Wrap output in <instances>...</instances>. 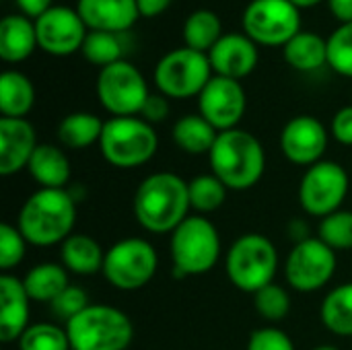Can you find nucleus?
<instances>
[{
	"label": "nucleus",
	"instance_id": "nucleus-40",
	"mask_svg": "<svg viewBox=\"0 0 352 350\" xmlns=\"http://www.w3.org/2000/svg\"><path fill=\"white\" fill-rule=\"evenodd\" d=\"M169 116V99L163 93H151L140 109V118L148 124H159Z\"/></svg>",
	"mask_w": 352,
	"mask_h": 350
},
{
	"label": "nucleus",
	"instance_id": "nucleus-14",
	"mask_svg": "<svg viewBox=\"0 0 352 350\" xmlns=\"http://www.w3.org/2000/svg\"><path fill=\"white\" fill-rule=\"evenodd\" d=\"M37 45L52 56H70L82 50L89 33L76 8L54 4L39 19H35Z\"/></svg>",
	"mask_w": 352,
	"mask_h": 350
},
{
	"label": "nucleus",
	"instance_id": "nucleus-11",
	"mask_svg": "<svg viewBox=\"0 0 352 350\" xmlns=\"http://www.w3.org/2000/svg\"><path fill=\"white\" fill-rule=\"evenodd\" d=\"M95 91L99 103L111 118L140 116V109L151 95L144 74L128 60L101 68Z\"/></svg>",
	"mask_w": 352,
	"mask_h": 350
},
{
	"label": "nucleus",
	"instance_id": "nucleus-44",
	"mask_svg": "<svg viewBox=\"0 0 352 350\" xmlns=\"http://www.w3.org/2000/svg\"><path fill=\"white\" fill-rule=\"evenodd\" d=\"M328 6L340 23H352V0H328Z\"/></svg>",
	"mask_w": 352,
	"mask_h": 350
},
{
	"label": "nucleus",
	"instance_id": "nucleus-26",
	"mask_svg": "<svg viewBox=\"0 0 352 350\" xmlns=\"http://www.w3.org/2000/svg\"><path fill=\"white\" fill-rule=\"evenodd\" d=\"M35 105V87L19 70L0 74V113L2 118H27Z\"/></svg>",
	"mask_w": 352,
	"mask_h": 350
},
{
	"label": "nucleus",
	"instance_id": "nucleus-32",
	"mask_svg": "<svg viewBox=\"0 0 352 350\" xmlns=\"http://www.w3.org/2000/svg\"><path fill=\"white\" fill-rule=\"evenodd\" d=\"M82 56L89 64L105 68L111 66L120 60H124V47L120 41L118 33H107V31H89L82 43Z\"/></svg>",
	"mask_w": 352,
	"mask_h": 350
},
{
	"label": "nucleus",
	"instance_id": "nucleus-46",
	"mask_svg": "<svg viewBox=\"0 0 352 350\" xmlns=\"http://www.w3.org/2000/svg\"><path fill=\"white\" fill-rule=\"evenodd\" d=\"M314 350H340V349H336V347H330V344H322V347H318V349H314Z\"/></svg>",
	"mask_w": 352,
	"mask_h": 350
},
{
	"label": "nucleus",
	"instance_id": "nucleus-37",
	"mask_svg": "<svg viewBox=\"0 0 352 350\" xmlns=\"http://www.w3.org/2000/svg\"><path fill=\"white\" fill-rule=\"evenodd\" d=\"M27 243L29 241L23 237L16 225H8V223L0 225V270L2 272H10L23 262L27 254Z\"/></svg>",
	"mask_w": 352,
	"mask_h": 350
},
{
	"label": "nucleus",
	"instance_id": "nucleus-45",
	"mask_svg": "<svg viewBox=\"0 0 352 350\" xmlns=\"http://www.w3.org/2000/svg\"><path fill=\"white\" fill-rule=\"evenodd\" d=\"M293 4H297L299 8H307V6H314V4H318V2H322V0H291Z\"/></svg>",
	"mask_w": 352,
	"mask_h": 350
},
{
	"label": "nucleus",
	"instance_id": "nucleus-6",
	"mask_svg": "<svg viewBox=\"0 0 352 350\" xmlns=\"http://www.w3.org/2000/svg\"><path fill=\"white\" fill-rule=\"evenodd\" d=\"M171 262L182 276H200L214 268L221 258L219 229L202 215L188 217L169 241Z\"/></svg>",
	"mask_w": 352,
	"mask_h": 350
},
{
	"label": "nucleus",
	"instance_id": "nucleus-5",
	"mask_svg": "<svg viewBox=\"0 0 352 350\" xmlns=\"http://www.w3.org/2000/svg\"><path fill=\"white\" fill-rule=\"evenodd\" d=\"M103 159L118 169H132L148 163L157 149L159 136L155 126L144 122L140 116L109 118L99 138Z\"/></svg>",
	"mask_w": 352,
	"mask_h": 350
},
{
	"label": "nucleus",
	"instance_id": "nucleus-34",
	"mask_svg": "<svg viewBox=\"0 0 352 350\" xmlns=\"http://www.w3.org/2000/svg\"><path fill=\"white\" fill-rule=\"evenodd\" d=\"M318 237L334 252L352 250V210H336L322 219Z\"/></svg>",
	"mask_w": 352,
	"mask_h": 350
},
{
	"label": "nucleus",
	"instance_id": "nucleus-33",
	"mask_svg": "<svg viewBox=\"0 0 352 350\" xmlns=\"http://www.w3.org/2000/svg\"><path fill=\"white\" fill-rule=\"evenodd\" d=\"M16 342L19 350H72L66 328L47 322L31 324Z\"/></svg>",
	"mask_w": 352,
	"mask_h": 350
},
{
	"label": "nucleus",
	"instance_id": "nucleus-36",
	"mask_svg": "<svg viewBox=\"0 0 352 350\" xmlns=\"http://www.w3.org/2000/svg\"><path fill=\"white\" fill-rule=\"evenodd\" d=\"M254 307L258 311V316L270 324H276L280 320H285L291 311V297L287 293V289H283L280 285H268L264 289H260L258 293H254Z\"/></svg>",
	"mask_w": 352,
	"mask_h": 350
},
{
	"label": "nucleus",
	"instance_id": "nucleus-3",
	"mask_svg": "<svg viewBox=\"0 0 352 350\" xmlns=\"http://www.w3.org/2000/svg\"><path fill=\"white\" fill-rule=\"evenodd\" d=\"M212 175L229 190L243 192L254 188L266 169V153L262 142L248 130L233 128L219 132L212 151L208 153Z\"/></svg>",
	"mask_w": 352,
	"mask_h": 350
},
{
	"label": "nucleus",
	"instance_id": "nucleus-29",
	"mask_svg": "<svg viewBox=\"0 0 352 350\" xmlns=\"http://www.w3.org/2000/svg\"><path fill=\"white\" fill-rule=\"evenodd\" d=\"M320 318L332 334L352 338V283L332 289L324 297Z\"/></svg>",
	"mask_w": 352,
	"mask_h": 350
},
{
	"label": "nucleus",
	"instance_id": "nucleus-9",
	"mask_svg": "<svg viewBox=\"0 0 352 350\" xmlns=\"http://www.w3.org/2000/svg\"><path fill=\"white\" fill-rule=\"evenodd\" d=\"M159 268V256L153 243L142 237H126L105 250V281L120 291H138L146 287Z\"/></svg>",
	"mask_w": 352,
	"mask_h": 350
},
{
	"label": "nucleus",
	"instance_id": "nucleus-10",
	"mask_svg": "<svg viewBox=\"0 0 352 350\" xmlns=\"http://www.w3.org/2000/svg\"><path fill=\"white\" fill-rule=\"evenodd\" d=\"M241 27L258 45L285 47L301 31V8L291 0H252L243 8Z\"/></svg>",
	"mask_w": 352,
	"mask_h": 350
},
{
	"label": "nucleus",
	"instance_id": "nucleus-13",
	"mask_svg": "<svg viewBox=\"0 0 352 350\" xmlns=\"http://www.w3.org/2000/svg\"><path fill=\"white\" fill-rule=\"evenodd\" d=\"M336 252L320 237L297 241L285 262V278L299 293L324 289L336 274Z\"/></svg>",
	"mask_w": 352,
	"mask_h": 350
},
{
	"label": "nucleus",
	"instance_id": "nucleus-17",
	"mask_svg": "<svg viewBox=\"0 0 352 350\" xmlns=\"http://www.w3.org/2000/svg\"><path fill=\"white\" fill-rule=\"evenodd\" d=\"M258 43L245 33H225L208 52L212 72L219 76L241 80L258 66Z\"/></svg>",
	"mask_w": 352,
	"mask_h": 350
},
{
	"label": "nucleus",
	"instance_id": "nucleus-22",
	"mask_svg": "<svg viewBox=\"0 0 352 350\" xmlns=\"http://www.w3.org/2000/svg\"><path fill=\"white\" fill-rule=\"evenodd\" d=\"M105 252L101 243L87 233H72L60 243V264L74 274L91 276L103 270Z\"/></svg>",
	"mask_w": 352,
	"mask_h": 350
},
{
	"label": "nucleus",
	"instance_id": "nucleus-27",
	"mask_svg": "<svg viewBox=\"0 0 352 350\" xmlns=\"http://www.w3.org/2000/svg\"><path fill=\"white\" fill-rule=\"evenodd\" d=\"M105 122L91 111H74L60 120L58 140L64 149L82 151L99 142Z\"/></svg>",
	"mask_w": 352,
	"mask_h": 350
},
{
	"label": "nucleus",
	"instance_id": "nucleus-19",
	"mask_svg": "<svg viewBox=\"0 0 352 350\" xmlns=\"http://www.w3.org/2000/svg\"><path fill=\"white\" fill-rule=\"evenodd\" d=\"M31 297L25 291L23 278L10 272L0 274V340L4 344L16 342L29 324Z\"/></svg>",
	"mask_w": 352,
	"mask_h": 350
},
{
	"label": "nucleus",
	"instance_id": "nucleus-31",
	"mask_svg": "<svg viewBox=\"0 0 352 350\" xmlns=\"http://www.w3.org/2000/svg\"><path fill=\"white\" fill-rule=\"evenodd\" d=\"M229 188L212 173L196 175L188 182V194H190V206L196 215H208L219 210L227 200Z\"/></svg>",
	"mask_w": 352,
	"mask_h": 350
},
{
	"label": "nucleus",
	"instance_id": "nucleus-43",
	"mask_svg": "<svg viewBox=\"0 0 352 350\" xmlns=\"http://www.w3.org/2000/svg\"><path fill=\"white\" fill-rule=\"evenodd\" d=\"M173 0H136V6H138V12L140 17L144 19H155L159 14H163L169 6H171Z\"/></svg>",
	"mask_w": 352,
	"mask_h": 350
},
{
	"label": "nucleus",
	"instance_id": "nucleus-7",
	"mask_svg": "<svg viewBox=\"0 0 352 350\" xmlns=\"http://www.w3.org/2000/svg\"><path fill=\"white\" fill-rule=\"evenodd\" d=\"M225 270L229 281L239 291L254 295L274 283L278 252L268 237L260 233H245L237 237L227 252Z\"/></svg>",
	"mask_w": 352,
	"mask_h": 350
},
{
	"label": "nucleus",
	"instance_id": "nucleus-42",
	"mask_svg": "<svg viewBox=\"0 0 352 350\" xmlns=\"http://www.w3.org/2000/svg\"><path fill=\"white\" fill-rule=\"evenodd\" d=\"M16 2V6L21 8V12L25 14V17H29V19H39L45 10H50L54 4H52V0H14Z\"/></svg>",
	"mask_w": 352,
	"mask_h": 350
},
{
	"label": "nucleus",
	"instance_id": "nucleus-4",
	"mask_svg": "<svg viewBox=\"0 0 352 350\" xmlns=\"http://www.w3.org/2000/svg\"><path fill=\"white\" fill-rule=\"evenodd\" d=\"M64 328L72 350H126L134 338L130 318L111 305H89Z\"/></svg>",
	"mask_w": 352,
	"mask_h": 350
},
{
	"label": "nucleus",
	"instance_id": "nucleus-25",
	"mask_svg": "<svg viewBox=\"0 0 352 350\" xmlns=\"http://www.w3.org/2000/svg\"><path fill=\"white\" fill-rule=\"evenodd\" d=\"M173 142L188 155H208L217 142L219 130L200 113H188L173 124Z\"/></svg>",
	"mask_w": 352,
	"mask_h": 350
},
{
	"label": "nucleus",
	"instance_id": "nucleus-15",
	"mask_svg": "<svg viewBox=\"0 0 352 350\" xmlns=\"http://www.w3.org/2000/svg\"><path fill=\"white\" fill-rule=\"evenodd\" d=\"M198 113L219 132L237 128L248 109V97L241 80L214 74L198 95Z\"/></svg>",
	"mask_w": 352,
	"mask_h": 350
},
{
	"label": "nucleus",
	"instance_id": "nucleus-1",
	"mask_svg": "<svg viewBox=\"0 0 352 350\" xmlns=\"http://www.w3.org/2000/svg\"><path fill=\"white\" fill-rule=\"evenodd\" d=\"M132 210L144 231L171 235L192 210L188 182L171 171H159L144 177L134 192Z\"/></svg>",
	"mask_w": 352,
	"mask_h": 350
},
{
	"label": "nucleus",
	"instance_id": "nucleus-8",
	"mask_svg": "<svg viewBox=\"0 0 352 350\" xmlns=\"http://www.w3.org/2000/svg\"><path fill=\"white\" fill-rule=\"evenodd\" d=\"M153 76L167 99H192L202 93L214 72L208 54L184 45L161 56Z\"/></svg>",
	"mask_w": 352,
	"mask_h": 350
},
{
	"label": "nucleus",
	"instance_id": "nucleus-20",
	"mask_svg": "<svg viewBox=\"0 0 352 350\" xmlns=\"http://www.w3.org/2000/svg\"><path fill=\"white\" fill-rule=\"evenodd\" d=\"M89 31L124 33L140 17L136 0H76L74 6Z\"/></svg>",
	"mask_w": 352,
	"mask_h": 350
},
{
	"label": "nucleus",
	"instance_id": "nucleus-12",
	"mask_svg": "<svg viewBox=\"0 0 352 350\" xmlns=\"http://www.w3.org/2000/svg\"><path fill=\"white\" fill-rule=\"evenodd\" d=\"M349 173L336 161H320L301 177L299 184V204L301 208L311 215L326 219L328 215L340 210L346 194H349Z\"/></svg>",
	"mask_w": 352,
	"mask_h": 350
},
{
	"label": "nucleus",
	"instance_id": "nucleus-39",
	"mask_svg": "<svg viewBox=\"0 0 352 350\" xmlns=\"http://www.w3.org/2000/svg\"><path fill=\"white\" fill-rule=\"evenodd\" d=\"M245 350H295V344L287 332L274 326H268V328H260L252 332Z\"/></svg>",
	"mask_w": 352,
	"mask_h": 350
},
{
	"label": "nucleus",
	"instance_id": "nucleus-2",
	"mask_svg": "<svg viewBox=\"0 0 352 350\" xmlns=\"http://www.w3.org/2000/svg\"><path fill=\"white\" fill-rule=\"evenodd\" d=\"M76 223V202L66 190L39 188L21 206L16 227L23 237L37 245L50 248L64 243Z\"/></svg>",
	"mask_w": 352,
	"mask_h": 350
},
{
	"label": "nucleus",
	"instance_id": "nucleus-35",
	"mask_svg": "<svg viewBox=\"0 0 352 350\" xmlns=\"http://www.w3.org/2000/svg\"><path fill=\"white\" fill-rule=\"evenodd\" d=\"M328 66L352 78V23H340L328 37Z\"/></svg>",
	"mask_w": 352,
	"mask_h": 350
},
{
	"label": "nucleus",
	"instance_id": "nucleus-24",
	"mask_svg": "<svg viewBox=\"0 0 352 350\" xmlns=\"http://www.w3.org/2000/svg\"><path fill=\"white\" fill-rule=\"evenodd\" d=\"M287 64L299 72H314L328 64V39L314 31H299L285 47Z\"/></svg>",
	"mask_w": 352,
	"mask_h": 350
},
{
	"label": "nucleus",
	"instance_id": "nucleus-23",
	"mask_svg": "<svg viewBox=\"0 0 352 350\" xmlns=\"http://www.w3.org/2000/svg\"><path fill=\"white\" fill-rule=\"evenodd\" d=\"M29 175L47 190H64L70 179V159L56 144H39L27 165Z\"/></svg>",
	"mask_w": 352,
	"mask_h": 350
},
{
	"label": "nucleus",
	"instance_id": "nucleus-41",
	"mask_svg": "<svg viewBox=\"0 0 352 350\" xmlns=\"http://www.w3.org/2000/svg\"><path fill=\"white\" fill-rule=\"evenodd\" d=\"M330 130L340 144L352 146V105H344L334 113Z\"/></svg>",
	"mask_w": 352,
	"mask_h": 350
},
{
	"label": "nucleus",
	"instance_id": "nucleus-16",
	"mask_svg": "<svg viewBox=\"0 0 352 350\" xmlns=\"http://www.w3.org/2000/svg\"><path fill=\"white\" fill-rule=\"evenodd\" d=\"M326 149L328 130L314 116H297L280 132V151L293 165L311 167L322 161Z\"/></svg>",
	"mask_w": 352,
	"mask_h": 350
},
{
	"label": "nucleus",
	"instance_id": "nucleus-38",
	"mask_svg": "<svg viewBox=\"0 0 352 350\" xmlns=\"http://www.w3.org/2000/svg\"><path fill=\"white\" fill-rule=\"evenodd\" d=\"M89 305H91V303H89L87 291H85L82 287L68 285V287L50 303V309H52L54 318L66 326L70 320H74L78 314H82Z\"/></svg>",
	"mask_w": 352,
	"mask_h": 350
},
{
	"label": "nucleus",
	"instance_id": "nucleus-28",
	"mask_svg": "<svg viewBox=\"0 0 352 350\" xmlns=\"http://www.w3.org/2000/svg\"><path fill=\"white\" fill-rule=\"evenodd\" d=\"M25 291L35 303H52L68 285V270L56 262H41L33 266L23 278Z\"/></svg>",
	"mask_w": 352,
	"mask_h": 350
},
{
	"label": "nucleus",
	"instance_id": "nucleus-21",
	"mask_svg": "<svg viewBox=\"0 0 352 350\" xmlns=\"http://www.w3.org/2000/svg\"><path fill=\"white\" fill-rule=\"evenodd\" d=\"M37 45L35 21L23 12L6 14L0 21V58L8 64L27 60Z\"/></svg>",
	"mask_w": 352,
	"mask_h": 350
},
{
	"label": "nucleus",
	"instance_id": "nucleus-18",
	"mask_svg": "<svg viewBox=\"0 0 352 350\" xmlns=\"http://www.w3.org/2000/svg\"><path fill=\"white\" fill-rule=\"evenodd\" d=\"M37 146L35 128L27 118H0V173L4 177L27 169Z\"/></svg>",
	"mask_w": 352,
	"mask_h": 350
},
{
	"label": "nucleus",
	"instance_id": "nucleus-30",
	"mask_svg": "<svg viewBox=\"0 0 352 350\" xmlns=\"http://www.w3.org/2000/svg\"><path fill=\"white\" fill-rule=\"evenodd\" d=\"M223 25L219 14L208 8H198L188 14L184 23V41L188 47L208 54L212 45L223 37Z\"/></svg>",
	"mask_w": 352,
	"mask_h": 350
}]
</instances>
